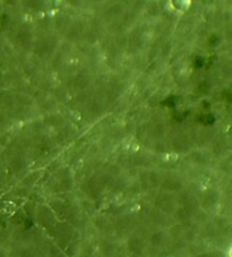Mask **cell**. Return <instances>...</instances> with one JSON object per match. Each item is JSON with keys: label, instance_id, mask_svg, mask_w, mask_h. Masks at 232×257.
Masks as SVG:
<instances>
[{"label": "cell", "instance_id": "cell-1", "mask_svg": "<svg viewBox=\"0 0 232 257\" xmlns=\"http://www.w3.org/2000/svg\"><path fill=\"white\" fill-rule=\"evenodd\" d=\"M178 159H179V155H178V153H176V152L166 153V154H164V158H163L164 161H169V162H175V161H177Z\"/></svg>", "mask_w": 232, "mask_h": 257}, {"label": "cell", "instance_id": "cell-2", "mask_svg": "<svg viewBox=\"0 0 232 257\" xmlns=\"http://www.w3.org/2000/svg\"><path fill=\"white\" fill-rule=\"evenodd\" d=\"M189 3H190L189 1H179V2H178V5H189ZM188 7H189V6H175V8L180 9V10H186Z\"/></svg>", "mask_w": 232, "mask_h": 257}]
</instances>
